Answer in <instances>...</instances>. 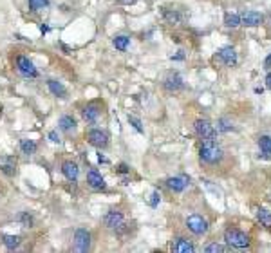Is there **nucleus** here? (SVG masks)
I'll return each instance as SVG.
<instances>
[{"label":"nucleus","instance_id":"1","mask_svg":"<svg viewBox=\"0 0 271 253\" xmlns=\"http://www.w3.org/2000/svg\"><path fill=\"white\" fill-rule=\"evenodd\" d=\"M199 158L206 165H219L224 158L223 148L215 143V139H208V141H203L199 148Z\"/></svg>","mask_w":271,"mask_h":253},{"label":"nucleus","instance_id":"2","mask_svg":"<svg viewBox=\"0 0 271 253\" xmlns=\"http://www.w3.org/2000/svg\"><path fill=\"white\" fill-rule=\"evenodd\" d=\"M103 225L105 228L114 230L116 234H123L127 230V223H125V215L123 212L119 210H110L103 215Z\"/></svg>","mask_w":271,"mask_h":253},{"label":"nucleus","instance_id":"3","mask_svg":"<svg viewBox=\"0 0 271 253\" xmlns=\"http://www.w3.org/2000/svg\"><path fill=\"white\" fill-rule=\"evenodd\" d=\"M224 241L233 246V248H248L250 246V239H248V235L241 230H235V228H228L226 230V234H224Z\"/></svg>","mask_w":271,"mask_h":253},{"label":"nucleus","instance_id":"4","mask_svg":"<svg viewBox=\"0 0 271 253\" xmlns=\"http://www.w3.org/2000/svg\"><path fill=\"white\" fill-rule=\"evenodd\" d=\"M194 130H195V134L203 139V141H208V139L217 138V129H215L214 125L210 123L208 120H195Z\"/></svg>","mask_w":271,"mask_h":253},{"label":"nucleus","instance_id":"5","mask_svg":"<svg viewBox=\"0 0 271 253\" xmlns=\"http://www.w3.org/2000/svg\"><path fill=\"white\" fill-rule=\"evenodd\" d=\"M85 139H87V143L96 148H100V150L109 147V134L101 129H90L89 132L85 134Z\"/></svg>","mask_w":271,"mask_h":253},{"label":"nucleus","instance_id":"6","mask_svg":"<svg viewBox=\"0 0 271 253\" xmlns=\"http://www.w3.org/2000/svg\"><path fill=\"white\" fill-rule=\"evenodd\" d=\"M90 232L85 228H78L74 232V237H72V244H74V250L80 253H85L90 250Z\"/></svg>","mask_w":271,"mask_h":253},{"label":"nucleus","instance_id":"7","mask_svg":"<svg viewBox=\"0 0 271 253\" xmlns=\"http://www.w3.org/2000/svg\"><path fill=\"white\" fill-rule=\"evenodd\" d=\"M14 63H16V71H18L24 78L38 76V69L34 67V63L31 62L27 56H22V54H20V56H16V62Z\"/></svg>","mask_w":271,"mask_h":253},{"label":"nucleus","instance_id":"8","mask_svg":"<svg viewBox=\"0 0 271 253\" xmlns=\"http://www.w3.org/2000/svg\"><path fill=\"white\" fill-rule=\"evenodd\" d=\"M186 228L195 235H205L206 232H208V221H206L203 215L194 214L186 219Z\"/></svg>","mask_w":271,"mask_h":253},{"label":"nucleus","instance_id":"9","mask_svg":"<svg viewBox=\"0 0 271 253\" xmlns=\"http://www.w3.org/2000/svg\"><path fill=\"white\" fill-rule=\"evenodd\" d=\"M16 167H18V163H16L14 156H9V154H2L0 156V172L4 176L13 177L16 174Z\"/></svg>","mask_w":271,"mask_h":253},{"label":"nucleus","instance_id":"10","mask_svg":"<svg viewBox=\"0 0 271 253\" xmlns=\"http://www.w3.org/2000/svg\"><path fill=\"white\" fill-rule=\"evenodd\" d=\"M87 185H89V188H92L96 192H101L107 188V183H105L103 176L96 168H90L89 172H87Z\"/></svg>","mask_w":271,"mask_h":253},{"label":"nucleus","instance_id":"11","mask_svg":"<svg viewBox=\"0 0 271 253\" xmlns=\"http://www.w3.org/2000/svg\"><path fill=\"white\" fill-rule=\"evenodd\" d=\"M264 22V16L259 11H244L241 13V25H246V27H257Z\"/></svg>","mask_w":271,"mask_h":253},{"label":"nucleus","instance_id":"12","mask_svg":"<svg viewBox=\"0 0 271 253\" xmlns=\"http://www.w3.org/2000/svg\"><path fill=\"white\" fill-rule=\"evenodd\" d=\"M62 174L67 181L76 183L78 177H80V167H78V163L71 161V159H69V161H63L62 163Z\"/></svg>","mask_w":271,"mask_h":253},{"label":"nucleus","instance_id":"13","mask_svg":"<svg viewBox=\"0 0 271 253\" xmlns=\"http://www.w3.org/2000/svg\"><path fill=\"white\" fill-rule=\"evenodd\" d=\"M217 60H219V62H223L226 67H235V65H237V62H239L235 49L230 47V45H228V47H223L219 53H217Z\"/></svg>","mask_w":271,"mask_h":253},{"label":"nucleus","instance_id":"14","mask_svg":"<svg viewBox=\"0 0 271 253\" xmlns=\"http://www.w3.org/2000/svg\"><path fill=\"white\" fill-rule=\"evenodd\" d=\"M190 185V177L188 176H174V177H168L167 179V187L170 188L172 192H185L186 187Z\"/></svg>","mask_w":271,"mask_h":253},{"label":"nucleus","instance_id":"15","mask_svg":"<svg viewBox=\"0 0 271 253\" xmlns=\"http://www.w3.org/2000/svg\"><path fill=\"white\" fill-rule=\"evenodd\" d=\"M100 116H101V109L96 103H89L87 107L81 109V118L90 125H94L96 121L100 120Z\"/></svg>","mask_w":271,"mask_h":253},{"label":"nucleus","instance_id":"16","mask_svg":"<svg viewBox=\"0 0 271 253\" xmlns=\"http://www.w3.org/2000/svg\"><path fill=\"white\" fill-rule=\"evenodd\" d=\"M163 87H165L167 92H177L181 89H185V81H183V78L179 74H170V76H167Z\"/></svg>","mask_w":271,"mask_h":253},{"label":"nucleus","instance_id":"17","mask_svg":"<svg viewBox=\"0 0 271 253\" xmlns=\"http://www.w3.org/2000/svg\"><path fill=\"white\" fill-rule=\"evenodd\" d=\"M172 252L174 253H194L195 246L188 239L179 237V239H174V243H172Z\"/></svg>","mask_w":271,"mask_h":253},{"label":"nucleus","instance_id":"18","mask_svg":"<svg viewBox=\"0 0 271 253\" xmlns=\"http://www.w3.org/2000/svg\"><path fill=\"white\" fill-rule=\"evenodd\" d=\"M47 89L52 96H56V98H67V89L63 85L62 81L54 80V78H49L47 80Z\"/></svg>","mask_w":271,"mask_h":253},{"label":"nucleus","instance_id":"19","mask_svg":"<svg viewBox=\"0 0 271 253\" xmlns=\"http://www.w3.org/2000/svg\"><path fill=\"white\" fill-rule=\"evenodd\" d=\"M58 129L62 130V132H65V134L74 132V130H76V120H74L72 116H69V114H63L62 118L58 120Z\"/></svg>","mask_w":271,"mask_h":253},{"label":"nucleus","instance_id":"20","mask_svg":"<svg viewBox=\"0 0 271 253\" xmlns=\"http://www.w3.org/2000/svg\"><path fill=\"white\" fill-rule=\"evenodd\" d=\"M163 18L170 25H179L183 16H181V13L177 9H163Z\"/></svg>","mask_w":271,"mask_h":253},{"label":"nucleus","instance_id":"21","mask_svg":"<svg viewBox=\"0 0 271 253\" xmlns=\"http://www.w3.org/2000/svg\"><path fill=\"white\" fill-rule=\"evenodd\" d=\"M2 244H4L7 250H16L20 248V244H22V237L20 235H2Z\"/></svg>","mask_w":271,"mask_h":253},{"label":"nucleus","instance_id":"22","mask_svg":"<svg viewBox=\"0 0 271 253\" xmlns=\"http://www.w3.org/2000/svg\"><path fill=\"white\" fill-rule=\"evenodd\" d=\"M20 150H22V154H25V156H33V154H36V150H38V145L34 143L33 139H22V141H20Z\"/></svg>","mask_w":271,"mask_h":253},{"label":"nucleus","instance_id":"23","mask_svg":"<svg viewBox=\"0 0 271 253\" xmlns=\"http://www.w3.org/2000/svg\"><path fill=\"white\" fill-rule=\"evenodd\" d=\"M16 221H18L24 228H33L34 226V215L31 214V212H20V214L16 215Z\"/></svg>","mask_w":271,"mask_h":253},{"label":"nucleus","instance_id":"24","mask_svg":"<svg viewBox=\"0 0 271 253\" xmlns=\"http://www.w3.org/2000/svg\"><path fill=\"white\" fill-rule=\"evenodd\" d=\"M112 45H114L118 51H127L130 45V38L125 36V34H118V36H114V40H112Z\"/></svg>","mask_w":271,"mask_h":253},{"label":"nucleus","instance_id":"25","mask_svg":"<svg viewBox=\"0 0 271 253\" xmlns=\"http://www.w3.org/2000/svg\"><path fill=\"white\" fill-rule=\"evenodd\" d=\"M224 25H226V27H239V25H241V14L226 13L224 14Z\"/></svg>","mask_w":271,"mask_h":253},{"label":"nucleus","instance_id":"26","mask_svg":"<svg viewBox=\"0 0 271 253\" xmlns=\"http://www.w3.org/2000/svg\"><path fill=\"white\" fill-rule=\"evenodd\" d=\"M257 219L261 221L266 228H271V212L268 208H259L257 210Z\"/></svg>","mask_w":271,"mask_h":253},{"label":"nucleus","instance_id":"27","mask_svg":"<svg viewBox=\"0 0 271 253\" xmlns=\"http://www.w3.org/2000/svg\"><path fill=\"white\" fill-rule=\"evenodd\" d=\"M259 147H261L262 154H266L268 158H271V136H261Z\"/></svg>","mask_w":271,"mask_h":253},{"label":"nucleus","instance_id":"28","mask_svg":"<svg viewBox=\"0 0 271 253\" xmlns=\"http://www.w3.org/2000/svg\"><path fill=\"white\" fill-rule=\"evenodd\" d=\"M49 0H27V5L31 11H42V9H47L49 7Z\"/></svg>","mask_w":271,"mask_h":253},{"label":"nucleus","instance_id":"29","mask_svg":"<svg viewBox=\"0 0 271 253\" xmlns=\"http://www.w3.org/2000/svg\"><path fill=\"white\" fill-rule=\"evenodd\" d=\"M232 130H233V123L228 118H221V120L217 121V132L226 134V132H232Z\"/></svg>","mask_w":271,"mask_h":253},{"label":"nucleus","instance_id":"30","mask_svg":"<svg viewBox=\"0 0 271 253\" xmlns=\"http://www.w3.org/2000/svg\"><path fill=\"white\" fill-rule=\"evenodd\" d=\"M127 120H129V123L132 125L134 129L138 130L139 134H143V125H141V120H139V118H136V116H130V114H129V118H127Z\"/></svg>","mask_w":271,"mask_h":253},{"label":"nucleus","instance_id":"31","mask_svg":"<svg viewBox=\"0 0 271 253\" xmlns=\"http://www.w3.org/2000/svg\"><path fill=\"white\" fill-rule=\"evenodd\" d=\"M205 252L206 253H223L224 252V246H223V244H217V243L208 244V246L205 248Z\"/></svg>","mask_w":271,"mask_h":253},{"label":"nucleus","instance_id":"32","mask_svg":"<svg viewBox=\"0 0 271 253\" xmlns=\"http://www.w3.org/2000/svg\"><path fill=\"white\" fill-rule=\"evenodd\" d=\"M148 203H150V206H152V208H156V206L161 203V196H159V192H152V196H150V201H148Z\"/></svg>","mask_w":271,"mask_h":253},{"label":"nucleus","instance_id":"33","mask_svg":"<svg viewBox=\"0 0 271 253\" xmlns=\"http://www.w3.org/2000/svg\"><path fill=\"white\" fill-rule=\"evenodd\" d=\"M116 174H130V167L129 165H125V163H121V165H118V168H116Z\"/></svg>","mask_w":271,"mask_h":253},{"label":"nucleus","instance_id":"34","mask_svg":"<svg viewBox=\"0 0 271 253\" xmlns=\"http://www.w3.org/2000/svg\"><path fill=\"white\" fill-rule=\"evenodd\" d=\"M49 139H51L52 143H60V134H58V130H51V132H49Z\"/></svg>","mask_w":271,"mask_h":253},{"label":"nucleus","instance_id":"35","mask_svg":"<svg viewBox=\"0 0 271 253\" xmlns=\"http://www.w3.org/2000/svg\"><path fill=\"white\" fill-rule=\"evenodd\" d=\"M172 60H185V54H183V51H177V54H172Z\"/></svg>","mask_w":271,"mask_h":253},{"label":"nucleus","instance_id":"36","mask_svg":"<svg viewBox=\"0 0 271 253\" xmlns=\"http://www.w3.org/2000/svg\"><path fill=\"white\" fill-rule=\"evenodd\" d=\"M271 67V53H270V56L266 58V62H264V69H270Z\"/></svg>","mask_w":271,"mask_h":253},{"label":"nucleus","instance_id":"37","mask_svg":"<svg viewBox=\"0 0 271 253\" xmlns=\"http://www.w3.org/2000/svg\"><path fill=\"white\" fill-rule=\"evenodd\" d=\"M266 87L271 91V72H268V76H266Z\"/></svg>","mask_w":271,"mask_h":253},{"label":"nucleus","instance_id":"38","mask_svg":"<svg viewBox=\"0 0 271 253\" xmlns=\"http://www.w3.org/2000/svg\"><path fill=\"white\" fill-rule=\"evenodd\" d=\"M0 114H2V109H0Z\"/></svg>","mask_w":271,"mask_h":253}]
</instances>
